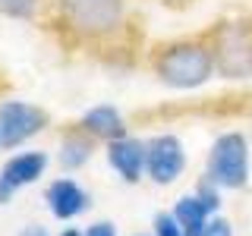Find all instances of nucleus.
I'll return each instance as SVG.
<instances>
[{
	"instance_id": "nucleus-4",
	"label": "nucleus",
	"mask_w": 252,
	"mask_h": 236,
	"mask_svg": "<svg viewBox=\"0 0 252 236\" xmlns=\"http://www.w3.org/2000/svg\"><path fill=\"white\" fill-rule=\"evenodd\" d=\"M66 16L69 26L82 35H104L120 26L123 0H69Z\"/></svg>"
},
{
	"instance_id": "nucleus-9",
	"label": "nucleus",
	"mask_w": 252,
	"mask_h": 236,
	"mask_svg": "<svg viewBox=\"0 0 252 236\" xmlns=\"http://www.w3.org/2000/svg\"><path fill=\"white\" fill-rule=\"evenodd\" d=\"M82 129L89 132V136H94V139H107V142H114V139H123V136H126V126H123L120 110L110 107V104L92 107L89 114L82 117Z\"/></svg>"
},
{
	"instance_id": "nucleus-17",
	"label": "nucleus",
	"mask_w": 252,
	"mask_h": 236,
	"mask_svg": "<svg viewBox=\"0 0 252 236\" xmlns=\"http://www.w3.org/2000/svg\"><path fill=\"white\" fill-rule=\"evenodd\" d=\"M85 236H117V230H114V224H107V220H104V224H94Z\"/></svg>"
},
{
	"instance_id": "nucleus-5",
	"label": "nucleus",
	"mask_w": 252,
	"mask_h": 236,
	"mask_svg": "<svg viewBox=\"0 0 252 236\" xmlns=\"http://www.w3.org/2000/svg\"><path fill=\"white\" fill-rule=\"evenodd\" d=\"M44 123H47L44 110L35 104H22V101L0 104V148H16L19 142L41 132Z\"/></svg>"
},
{
	"instance_id": "nucleus-11",
	"label": "nucleus",
	"mask_w": 252,
	"mask_h": 236,
	"mask_svg": "<svg viewBox=\"0 0 252 236\" xmlns=\"http://www.w3.org/2000/svg\"><path fill=\"white\" fill-rule=\"evenodd\" d=\"M208 214L211 211L199 202V195H183L177 202V208H173V217L183 227V236H202L205 224H208Z\"/></svg>"
},
{
	"instance_id": "nucleus-15",
	"label": "nucleus",
	"mask_w": 252,
	"mask_h": 236,
	"mask_svg": "<svg viewBox=\"0 0 252 236\" xmlns=\"http://www.w3.org/2000/svg\"><path fill=\"white\" fill-rule=\"evenodd\" d=\"M0 6H3V13H10V16H32L35 0H0Z\"/></svg>"
},
{
	"instance_id": "nucleus-2",
	"label": "nucleus",
	"mask_w": 252,
	"mask_h": 236,
	"mask_svg": "<svg viewBox=\"0 0 252 236\" xmlns=\"http://www.w3.org/2000/svg\"><path fill=\"white\" fill-rule=\"evenodd\" d=\"M215 69L224 79H249L252 76V22L230 19L220 22L211 35Z\"/></svg>"
},
{
	"instance_id": "nucleus-20",
	"label": "nucleus",
	"mask_w": 252,
	"mask_h": 236,
	"mask_svg": "<svg viewBox=\"0 0 252 236\" xmlns=\"http://www.w3.org/2000/svg\"><path fill=\"white\" fill-rule=\"evenodd\" d=\"M60 236H82L79 230H66V233H60Z\"/></svg>"
},
{
	"instance_id": "nucleus-1",
	"label": "nucleus",
	"mask_w": 252,
	"mask_h": 236,
	"mask_svg": "<svg viewBox=\"0 0 252 236\" xmlns=\"http://www.w3.org/2000/svg\"><path fill=\"white\" fill-rule=\"evenodd\" d=\"M155 73L170 88H199L215 73L211 44L202 41H177L167 44L155 57Z\"/></svg>"
},
{
	"instance_id": "nucleus-14",
	"label": "nucleus",
	"mask_w": 252,
	"mask_h": 236,
	"mask_svg": "<svg viewBox=\"0 0 252 236\" xmlns=\"http://www.w3.org/2000/svg\"><path fill=\"white\" fill-rule=\"evenodd\" d=\"M195 195H199V202H202L208 211H218V208H220L218 183H211V179H202V183H199V192H195Z\"/></svg>"
},
{
	"instance_id": "nucleus-6",
	"label": "nucleus",
	"mask_w": 252,
	"mask_h": 236,
	"mask_svg": "<svg viewBox=\"0 0 252 236\" xmlns=\"http://www.w3.org/2000/svg\"><path fill=\"white\" fill-rule=\"evenodd\" d=\"M186 167V151L177 136H158L145 145V173L155 183L167 186L183 173Z\"/></svg>"
},
{
	"instance_id": "nucleus-7",
	"label": "nucleus",
	"mask_w": 252,
	"mask_h": 236,
	"mask_svg": "<svg viewBox=\"0 0 252 236\" xmlns=\"http://www.w3.org/2000/svg\"><path fill=\"white\" fill-rule=\"evenodd\" d=\"M107 157H110V167H114L126 183H136V179L145 173V145L139 139H114L107 145Z\"/></svg>"
},
{
	"instance_id": "nucleus-16",
	"label": "nucleus",
	"mask_w": 252,
	"mask_h": 236,
	"mask_svg": "<svg viewBox=\"0 0 252 236\" xmlns=\"http://www.w3.org/2000/svg\"><path fill=\"white\" fill-rule=\"evenodd\" d=\"M202 236H233V227H230V220H224V217H211L208 224H205Z\"/></svg>"
},
{
	"instance_id": "nucleus-19",
	"label": "nucleus",
	"mask_w": 252,
	"mask_h": 236,
	"mask_svg": "<svg viewBox=\"0 0 252 236\" xmlns=\"http://www.w3.org/2000/svg\"><path fill=\"white\" fill-rule=\"evenodd\" d=\"M19 236H47V233L41 230V227H26V230H22Z\"/></svg>"
},
{
	"instance_id": "nucleus-8",
	"label": "nucleus",
	"mask_w": 252,
	"mask_h": 236,
	"mask_svg": "<svg viewBox=\"0 0 252 236\" xmlns=\"http://www.w3.org/2000/svg\"><path fill=\"white\" fill-rule=\"evenodd\" d=\"M47 208L54 211V217L69 220V217L82 214L89 208V195L73 179H57V183H51V189H47Z\"/></svg>"
},
{
	"instance_id": "nucleus-10",
	"label": "nucleus",
	"mask_w": 252,
	"mask_h": 236,
	"mask_svg": "<svg viewBox=\"0 0 252 236\" xmlns=\"http://www.w3.org/2000/svg\"><path fill=\"white\" fill-rule=\"evenodd\" d=\"M47 167V157L44 154H38V151H22V154H16L6 161V167L3 173H0V179L3 183H10L13 189H19V186H26V183H35L38 177L44 173Z\"/></svg>"
},
{
	"instance_id": "nucleus-3",
	"label": "nucleus",
	"mask_w": 252,
	"mask_h": 236,
	"mask_svg": "<svg viewBox=\"0 0 252 236\" xmlns=\"http://www.w3.org/2000/svg\"><path fill=\"white\" fill-rule=\"evenodd\" d=\"M208 179L227 189L249 183V145L243 132H224L208 151Z\"/></svg>"
},
{
	"instance_id": "nucleus-18",
	"label": "nucleus",
	"mask_w": 252,
	"mask_h": 236,
	"mask_svg": "<svg viewBox=\"0 0 252 236\" xmlns=\"http://www.w3.org/2000/svg\"><path fill=\"white\" fill-rule=\"evenodd\" d=\"M10 195H13V186L0 179V205H3V202H10Z\"/></svg>"
},
{
	"instance_id": "nucleus-12",
	"label": "nucleus",
	"mask_w": 252,
	"mask_h": 236,
	"mask_svg": "<svg viewBox=\"0 0 252 236\" xmlns=\"http://www.w3.org/2000/svg\"><path fill=\"white\" fill-rule=\"evenodd\" d=\"M89 154H92V145H89V139H82V136H69L66 142H63L60 164H63L66 170H73V167H82V164L89 161Z\"/></svg>"
},
{
	"instance_id": "nucleus-13",
	"label": "nucleus",
	"mask_w": 252,
	"mask_h": 236,
	"mask_svg": "<svg viewBox=\"0 0 252 236\" xmlns=\"http://www.w3.org/2000/svg\"><path fill=\"white\" fill-rule=\"evenodd\" d=\"M155 236H183V227L173 214H158L155 217Z\"/></svg>"
}]
</instances>
